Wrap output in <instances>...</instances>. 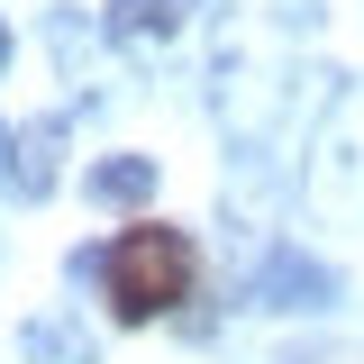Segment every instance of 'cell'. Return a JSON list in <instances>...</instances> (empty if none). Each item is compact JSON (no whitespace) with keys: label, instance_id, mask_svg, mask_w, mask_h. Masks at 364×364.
Instances as JSON below:
<instances>
[{"label":"cell","instance_id":"cell-2","mask_svg":"<svg viewBox=\"0 0 364 364\" xmlns=\"http://www.w3.org/2000/svg\"><path fill=\"white\" fill-rule=\"evenodd\" d=\"M310 200L328 219H364V82H346L310 146Z\"/></svg>","mask_w":364,"mask_h":364},{"label":"cell","instance_id":"cell-1","mask_svg":"<svg viewBox=\"0 0 364 364\" xmlns=\"http://www.w3.org/2000/svg\"><path fill=\"white\" fill-rule=\"evenodd\" d=\"M100 291H109V318L119 328H146V318H164L191 301V273H200V255H191V237L182 228H155V219H136L119 228L100 255Z\"/></svg>","mask_w":364,"mask_h":364},{"label":"cell","instance_id":"cell-8","mask_svg":"<svg viewBox=\"0 0 364 364\" xmlns=\"http://www.w3.org/2000/svg\"><path fill=\"white\" fill-rule=\"evenodd\" d=\"M9 46H18V37H9V18H0V73H9Z\"/></svg>","mask_w":364,"mask_h":364},{"label":"cell","instance_id":"cell-6","mask_svg":"<svg viewBox=\"0 0 364 364\" xmlns=\"http://www.w3.org/2000/svg\"><path fill=\"white\" fill-rule=\"evenodd\" d=\"M28 355H46V364H82L91 337L73 328V318H37V328H28Z\"/></svg>","mask_w":364,"mask_h":364},{"label":"cell","instance_id":"cell-4","mask_svg":"<svg viewBox=\"0 0 364 364\" xmlns=\"http://www.w3.org/2000/svg\"><path fill=\"white\" fill-rule=\"evenodd\" d=\"M328 291H337V273L310 264V255H273L264 282H255V301H264V310H318Z\"/></svg>","mask_w":364,"mask_h":364},{"label":"cell","instance_id":"cell-5","mask_svg":"<svg viewBox=\"0 0 364 364\" xmlns=\"http://www.w3.org/2000/svg\"><path fill=\"white\" fill-rule=\"evenodd\" d=\"M173 0H100V28L109 37H173Z\"/></svg>","mask_w":364,"mask_h":364},{"label":"cell","instance_id":"cell-3","mask_svg":"<svg viewBox=\"0 0 364 364\" xmlns=\"http://www.w3.org/2000/svg\"><path fill=\"white\" fill-rule=\"evenodd\" d=\"M155 155H100V164H82V191L100 200V210H146L155 200Z\"/></svg>","mask_w":364,"mask_h":364},{"label":"cell","instance_id":"cell-7","mask_svg":"<svg viewBox=\"0 0 364 364\" xmlns=\"http://www.w3.org/2000/svg\"><path fill=\"white\" fill-rule=\"evenodd\" d=\"M9 146H18V136H9V119H0V173H9Z\"/></svg>","mask_w":364,"mask_h":364}]
</instances>
